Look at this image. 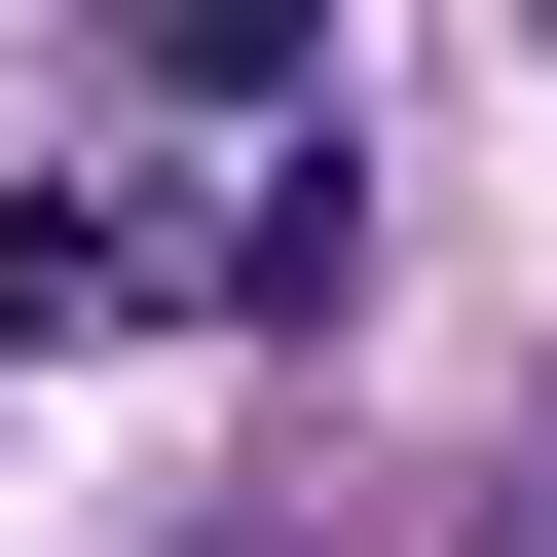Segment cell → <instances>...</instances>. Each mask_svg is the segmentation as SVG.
Listing matches in <instances>:
<instances>
[{
  "mask_svg": "<svg viewBox=\"0 0 557 557\" xmlns=\"http://www.w3.org/2000/svg\"><path fill=\"white\" fill-rule=\"evenodd\" d=\"M298 75H335V0H149V112H260L298 149Z\"/></svg>",
  "mask_w": 557,
  "mask_h": 557,
  "instance_id": "1",
  "label": "cell"
},
{
  "mask_svg": "<svg viewBox=\"0 0 557 557\" xmlns=\"http://www.w3.org/2000/svg\"><path fill=\"white\" fill-rule=\"evenodd\" d=\"M112 298H149V223L112 186H0V335H112Z\"/></svg>",
  "mask_w": 557,
  "mask_h": 557,
  "instance_id": "2",
  "label": "cell"
},
{
  "mask_svg": "<svg viewBox=\"0 0 557 557\" xmlns=\"http://www.w3.org/2000/svg\"><path fill=\"white\" fill-rule=\"evenodd\" d=\"M520 557H557V520H520Z\"/></svg>",
  "mask_w": 557,
  "mask_h": 557,
  "instance_id": "3",
  "label": "cell"
}]
</instances>
